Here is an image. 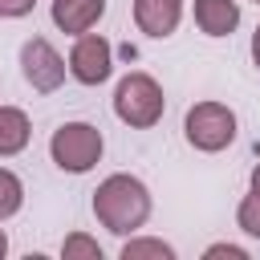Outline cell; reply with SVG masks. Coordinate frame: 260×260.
<instances>
[{"label": "cell", "instance_id": "2", "mask_svg": "<svg viewBox=\"0 0 260 260\" xmlns=\"http://www.w3.org/2000/svg\"><path fill=\"white\" fill-rule=\"evenodd\" d=\"M162 106H167V98H162L158 81L146 77V73L122 77L118 89H114V114H118L126 126H138V130L154 126V122L162 118Z\"/></svg>", "mask_w": 260, "mask_h": 260}, {"label": "cell", "instance_id": "13", "mask_svg": "<svg viewBox=\"0 0 260 260\" xmlns=\"http://www.w3.org/2000/svg\"><path fill=\"white\" fill-rule=\"evenodd\" d=\"M61 256L65 260H102V248L89 240V236H69L61 244Z\"/></svg>", "mask_w": 260, "mask_h": 260}, {"label": "cell", "instance_id": "9", "mask_svg": "<svg viewBox=\"0 0 260 260\" xmlns=\"http://www.w3.org/2000/svg\"><path fill=\"white\" fill-rule=\"evenodd\" d=\"M195 24L207 37H228L240 24V8L236 0H195Z\"/></svg>", "mask_w": 260, "mask_h": 260}, {"label": "cell", "instance_id": "8", "mask_svg": "<svg viewBox=\"0 0 260 260\" xmlns=\"http://www.w3.org/2000/svg\"><path fill=\"white\" fill-rule=\"evenodd\" d=\"M106 12V0H53V20L61 32H89Z\"/></svg>", "mask_w": 260, "mask_h": 260}, {"label": "cell", "instance_id": "20", "mask_svg": "<svg viewBox=\"0 0 260 260\" xmlns=\"http://www.w3.org/2000/svg\"><path fill=\"white\" fill-rule=\"evenodd\" d=\"M256 4H260V0H256Z\"/></svg>", "mask_w": 260, "mask_h": 260}, {"label": "cell", "instance_id": "3", "mask_svg": "<svg viewBox=\"0 0 260 260\" xmlns=\"http://www.w3.org/2000/svg\"><path fill=\"white\" fill-rule=\"evenodd\" d=\"M49 154H53V162L61 171L81 175V171H89L102 158V130L89 126V122H65L61 130H53Z\"/></svg>", "mask_w": 260, "mask_h": 260}, {"label": "cell", "instance_id": "17", "mask_svg": "<svg viewBox=\"0 0 260 260\" xmlns=\"http://www.w3.org/2000/svg\"><path fill=\"white\" fill-rule=\"evenodd\" d=\"M252 57H256V65H260V28H256V37H252Z\"/></svg>", "mask_w": 260, "mask_h": 260}, {"label": "cell", "instance_id": "15", "mask_svg": "<svg viewBox=\"0 0 260 260\" xmlns=\"http://www.w3.org/2000/svg\"><path fill=\"white\" fill-rule=\"evenodd\" d=\"M37 0H0V16H28Z\"/></svg>", "mask_w": 260, "mask_h": 260}, {"label": "cell", "instance_id": "18", "mask_svg": "<svg viewBox=\"0 0 260 260\" xmlns=\"http://www.w3.org/2000/svg\"><path fill=\"white\" fill-rule=\"evenodd\" d=\"M252 191H260V167L252 171Z\"/></svg>", "mask_w": 260, "mask_h": 260}, {"label": "cell", "instance_id": "14", "mask_svg": "<svg viewBox=\"0 0 260 260\" xmlns=\"http://www.w3.org/2000/svg\"><path fill=\"white\" fill-rule=\"evenodd\" d=\"M236 219H240V228H244L248 236H256V240H260V191H252V195L240 203Z\"/></svg>", "mask_w": 260, "mask_h": 260}, {"label": "cell", "instance_id": "5", "mask_svg": "<svg viewBox=\"0 0 260 260\" xmlns=\"http://www.w3.org/2000/svg\"><path fill=\"white\" fill-rule=\"evenodd\" d=\"M20 69H24V77H28V85L37 93H53L65 81V61H61V53L45 37H32L20 49Z\"/></svg>", "mask_w": 260, "mask_h": 260}, {"label": "cell", "instance_id": "11", "mask_svg": "<svg viewBox=\"0 0 260 260\" xmlns=\"http://www.w3.org/2000/svg\"><path fill=\"white\" fill-rule=\"evenodd\" d=\"M20 203H24V187H20V179H16L12 171H4V167H0V219L16 215V211H20Z\"/></svg>", "mask_w": 260, "mask_h": 260}, {"label": "cell", "instance_id": "1", "mask_svg": "<svg viewBox=\"0 0 260 260\" xmlns=\"http://www.w3.org/2000/svg\"><path fill=\"white\" fill-rule=\"evenodd\" d=\"M93 215L114 236H126V232H134V228L146 223V215H150V191L138 179H130V175H110L93 191Z\"/></svg>", "mask_w": 260, "mask_h": 260}, {"label": "cell", "instance_id": "10", "mask_svg": "<svg viewBox=\"0 0 260 260\" xmlns=\"http://www.w3.org/2000/svg\"><path fill=\"white\" fill-rule=\"evenodd\" d=\"M28 146V118L12 106H0V154H16Z\"/></svg>", "mask_w": 260, "mask_h": 260}, {"label": "cell", "instance_id": "12", "mask_svg": "<svg viewBox=\"0 0 260 260\" xmlns=\"http://www.w3.org/2000/svg\"><path fill=\"white\" fill-rule=\"evenodd\" d=\"M171 260L175 252H171V244H162V240H130L126 248H122V260Z\"/></svg>", "mask_w": 260, "mask_h": 260}, {"label": "cell", "instance_id": "16", "mask_svg": "<svg viewBox=\"0 0 260 260\" xmlns=\"http://www.w3.org/2000/svg\"><path fill=\"white\" fill-rule=\"evenodd\" d=\"M215 256H232V260H244L248 252H244V248H236V244H215V248H207V260H215Z\"/></svg>", "mask_w": 260, "mask_h": 260}, {"label": "cell", "instance_id": "7", "mask_svg": "<svg viewBox=\"0 0 260 260\" xmlns=\"http://www.w3.org/2000/svg\"><path fill=\"white\" fill-rule=\"evenodd\" d=\"M183 0H134V20L146 37H171L179 28Z\"/></svg>", "mask_w": 260, "mask_h": 260}, {"label": "cell", "instance_id": "4", "mask_svg": "<svg viewBox=\"0 0 260 260\" xmlns=\"http://www.w3.org/2000/svg\"><path fill=\"white\" fill-rule=\"evenodd\" d=\"M183 130H187V142H191L195 150L215 154V150H223V146L236 138V114H232L228 106H219V102H199V106L187 110Z\"/></svg>", "mask_w": 260, "mask_h": 260}, {"label": "cell", "instance_id": "19", "mask_svg": "<svg viewBox=\"0 0 260 260\" xmlns=\"http://www.w3.org/2000/svg\"><path fill=\"white\" fill-rule=\"evenodd\" d=\"M4 252H8V236L0 232V256H4Z\"/></svg>", "mask_w": 260, "mask_h": 260}, {"label": "cell", "instance_id": "6", "mask_svg": "<svg viewBox=\"0 0 260 260\" xmlns=\"http://www.w3.org/2000/svg\"><path fill=\"white\" fill-rule=\"evenodd\" d=\"M69 73L81 85H102L110 77V41L98 32H81L69 53Z\"/></svg>", "mask_w": 260, "mask_h": 260}]
</instances>
